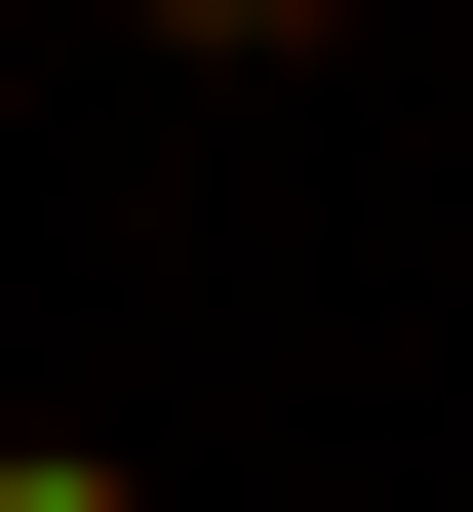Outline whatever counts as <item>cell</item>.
I'll use <instances>...</instances> for the list:
<instances>
[{
    "instance_id": "obj_1",
    "label": "cell",
    "mask_w": 473,
    "mask_h": 512,
    "mask_svg": "<svg viewBox=\"0 0 473 512\" xmlns=\"http://www.w3.org/2000/svg\"><path fill=\"white\" fill-rule=\"evenodd\" d=\"M119 40H198V79H316V40H355V0H119Z\"/></svg>"
},
{
    "instance_id": "obj_2",
    "label": "cell",
    "mask_w": 473,
    "mask_h": 512,
    "mask_svg": "<svg viewBox=\"0 0 473 512\" xmlns=\"http://www.w3.org/2000/svg\"><path fill=\"white\" fill-rule=\"evenodd\" d=\"M0 512H158V473H119V434H0Z\"/></svg>"
}]
</instances>
